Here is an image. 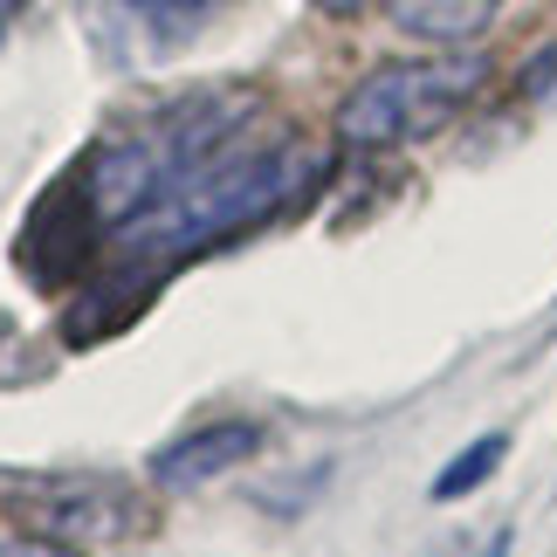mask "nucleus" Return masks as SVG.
<instances>
[{
	"label": "nucleus",
	"instance_id": "39448f33",
	"mask_svg": "<svg viewBox=\"0 0 557 557\" xmlns=\"http://www.w3.org/2000/svg\"><path fill=\"white\" fill-rule=\"evenodd\" d=\"M503 8L509 0H385L393 28L413 41H434V49H468L475 35L496 28Z\"/></svg>",
	"mask_w": 557,
	"mask_h": 557
},
{
	"label": "nucleus",
	"instance_id": "f03ea898",
	"mask_svg": "<svg viewBox=\"0 0 557 557\" xmlns=\"http://www.w3.org/2000/svg\"><path fill=\"white\" fill-rule=\"evenodd\" d=\"M488 83L482 55H426V62H379L366 83H351L337 103V138L358 152L426 138Z\"/></svg>",
	"mask_w": 557,
	"mask_h": 557
},
{
	"label": "nucleus",
	"instance_id": "9b49d317",
	"mask_svg": "<svg viewBox=\"0 0 557 557\" xmlns=\"http://www.w3.org/2000/svg\"><path fill=\"white\" fill-rule=\"evenodd\" d=\"M317 8H324V14H358L366 0H317Z\"/></svg>",
	"mask_w": 557,
	"mask_h": 557
},
{
	"label": "nucleus",
	"instance_id": "1a4fd4ad",
	"mask_svg": "<svg viewBox=\"0 0 557 557\" xmlns=\"http://www.w3.org/2000/svg\"><path fill=\"white\" fill-rule=\"evenodd\" d=\"M0 557H83V550L70 537H41V530L28 537V530H21V537H0Z\"/></svg>",
	"mask_w": 557,
	"mask_h": 557
},
{
	"label": "nucleus",
	"instance_id": "6e6552de",
	"mask_svg": "<svg viewBox=\"0 0 557 557\" xmlns=\"http://www.w3.org/2000/svg\"><path fill=\"white\" fill-rule=\"evenodd\" d=\"M517 90H523L530 103H544V97H557V41H550V49H537V55H530V62H523V76H517Z\"/></svg>",
	"mask_w": 557,
	"mask_h": 557
},
{
	"label": "nucleus",
	"instance_id": "9d476101",
	"mask_svg": "<svg viewBox=\"0 0 557 557\" xmlns=\"http://www.w3.org/2000/svg\"><path fill=\"white\" fill-rule=\"evenodd\" d=\"M21 8H28V0H0V35L14 28V14H21Z\"/></svg>",
	"mask_w": 557,
	"mask_h": 557
},
{
	"label": "nucleus",
	"instance_id": "0eeeda50",
	"mask_svg": "<svg viewBox=\"0 0 557 557\" xmlns=\"http://www.w3.org/2000/svg\"><path fill=\"white\" fill-rule=\"evenodd\" d=\"M503 455H509V441H503V434H482L475 447H461V455L441 468L434 496H441V503H455V496H468V488H482V482H488V475L503 468Z\"/></svg>",
	"mask_w": 557,
	"mask_h": 557
},
{
	"label": "nucleus",
	"instance_id": "20e7f679",
	"mask_svg": "<svg viewBox=\"0 0 557 557\" xmlns=\"http://www.w3.org/2000/svg\"><path fill=\"white\" fill-rule=\"evenodd\" d=\"M262 441H269L262 420H200V426H186L180 441H165L145 475H152L159 488H193V482L234 475L242 461H255Z\"/></svg>",
	"mask_w": 557,
	"mask_h": 557
},
{
	"label": "nucleus",
	"instance_id": "f257e3e1",
	"mask_svg": "<svg viewBox=\"0 0 557 557\" xmlns=\"http://www.w3.org/2000/svg\"><path fill=\"white\" fill-rule=\"evenodd\" d=\"M76 173L103 242H117L111 269L159 289L173 262L283 213L324 165L289 124H262L255 97L207 90L103 138Z\"/></svg>",
	"mask_w": 557,
	"mask_h": 557
},
{
	"label": "nucleus",
	"instance_id": "423d86ee",
	"mask_svg": "<svg viewBox=\"0 0 557 557\" xmlns=\"http://www.w3.org/2000/svg\"><path fill=\"white\" fill-rule=\"evenodd\" d=\"M221 8V0H124V14H132L138 35H152L159 49H173V41H186L200 21Z\"/></svg>",
	"mask_w": 557,
	"mask_h": 557
},
{
	"label": "nucleus",
	"instance_id": "7ed1b4c3",
	"mask_svg": "<svg viewBox=\"0 0 557 557\" xmlns=\"http://www.w3.org/2000/svg\"><path fill=\"white\" fill-rule=\"evenodd\" d=\"M21 509H35L41 530L62 537H124L132 523H145V509L132 503V488L111 475H70V482H41V488H14Z\"/></svg>",
	"mask_w": 557,
	"mask_h": 557
},
{
	"label": "nucleus",
	"instance_id": "f8f14e48",
	"mask_svg": "<svg viewBox=\"0 0 557 557\" xmlns=\"http://www.w3.org/2000/svg\"><path fill=\"white\" fill-rule=\"evenodd\" d=\"M482 557H509V537H488V550Z\"/></svg>",
	"mask_w": 557,
	"mask_h": 557
}]
</instances>
